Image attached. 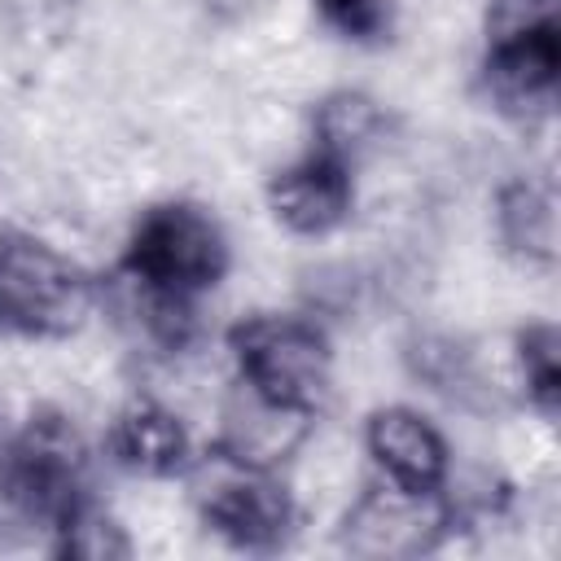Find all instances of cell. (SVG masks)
<instances>
[{
	"label": "cell",
	"mask_w": 561,
	"mask_h": 561,
	"mask_svg": "<svg viewBox=\"0 0 561 561\" xmlns=\"http://www.w3.org/2000/svg\"><path fill=\"white\" fill-rule=\"evenodd\" d=\"M101 302L96 276L31 228H0V333L26 342L75 337Z\"/></svg>",
	"instance_id": "6da1fadb"
},
{
	"label": "cell",
	"mask_w": 561,
	"mask_h": 561,
	"mask_svg": "<svg viewBox=\"0 0 561 561\" xmlns=\"http://www.w3.org/2000/svg\"><path fill=\"white\" fill-rule=\"evenodd\" d=\"M232 267V241L219 215L193 197H162L149 202L123 241L118 276L131 285L202 298L210 294Z\"/></svg>",
	"instance_id": "7a4b0ae2"
},
{
	"label": "cell",
	"mask_w": 561,
	"mask_h": 561,
	"mask_svg": "<svg viewBox=\"0 0 561 561\" xmlns=\"http://www.w3.org/2000/svg\"><path fill=\"white\" fill-rule=\"evenodd\" d=\"M184 482L197 522L237 552H276L302 522L280 469L237 460L215 443L193 456Z\"/></svg>",
	"instance_id": "3957f363"
},
{
	"label": "cell",
	"mask_w": 561,
	"mask_h": 561,
	"mask_svg": "<svg viewBox=\"0 0 561 561\" xmlns=\"http://www.w3.org/2000/svg\"><path fill=\"white\" fill-rule=\"evenodd\" d=\"M232 377L280 403L320 408L333 394V342L311 311H254L228 329Z\"/></svg>",
	"instance_id": "277c9868"
},
{
	"label": "cell",
	"mask_w": 561,
	"mask_h": 561,
	"mask_svg": "<svg viewBox=\"0 0 561 561\" xmlns=\"http://www.w3.org/2000/svg\"><path fill=\"white\" fill-rule=\"evenodd\" d=\"M456 508L447 486L416 491L386 478L359 482L337 513V543L364 561H412L438 552L456 535Z\"/></svg>",
	"instance_id": "5b68a950"
},
{
	"label": "cell",
	"mask_w": 561,
	"mask_h": 561,
	"mask_svg": "<svg viewBox=\"0 0 561 561\" xmlns=\"http://www.w3.org/2000/svg\"><path fill=\"white\" fill-rule=\"evenodd\" d=\"M0 478L48 522V530H57V522L92 495V451L83 430L53 403L35 408L0 443Z\"/></svg>",
	"instance_id": "8992f818"
},
{
	"label": "cell",
	"mask_w": 561,
	"mask_h": 561,
	"mask_svg": "<svg viewBox=\"0 0 561 561\" xmlns=\"http://www.w3.org/2000/svg\"><path fill=\"white\" fill-rule=\"evenodd\" d=\"M263 202L289 237L320 241V237H333L337 228L351 224V215H355V171L316 153V149H302L267 175Z\"/></svg>",
	"instance_id": "52a82bcc"
},
{
	"label": "cell",
	"mask_w": 561,
	"mask_h": 561,
	"mask_svg": "<svg viewBox=\"0 0 561 561\" xmlns=\"http://www.w3.org/2000/svg\"><path fill=\"white\" fill-rule=\"evenodd\" d=\"M311 430H316V412L259 394L254 386L232 377L215 399L210 443L232 451L237 460H250L263 469H289L294 451L307 443Z\"/></svg>",
	"instance_id": "ba28073f"
},
{
	"label": "cell",
	"mask_w": 561,
	"mask_h": 561,
	"mask_svg": "<svg viewBox=\"0 0 561 561\" xmlns=\"http://www.w3.org/2000/svg\"><path fill=\"white\" fill-rule=\"evenodd\" d=\"M478 83L486 101L517 127H535L552 118L557 83H561V26L486 44Z\"/></svg>",
	"instance_id": "9c48e42d"
},
{
	"label": "cell",
	"mask_w": 561,
	"mask_h": 561,
	"mask_svg": "<svg viewBox=\"0 0 561 561\" xmlns=\"http://www.w3.org/2000/svg\"><path fill=\"white\" fill-rule=\"evenodd\" d=\"M359 447L377 478L434 491L451 482V443L447 434L412 403H381L364 416Z\"/></svg>",
	"instance_id": "30bf717a"
},
{
	"label": "cell",
	"mask_w": 561,
	"mask_h": 561,
	"mask_svg": "<svg viewBox=\"0 0 561 561\" xmlns=\"http://www.w3.org/2000/svg\"><path fill=\"white\" fill-rule=\"evenodd\" d=\"M105 451L110 460L145 482H171L184 478V469L193 465L197 447L193 434L180 416L175 403H167L162 394H131L105 425Z\"/></svg>",
	"instance_id": "8fae6325"
},
{
	"label": "cell",
	"mask_w": 561,
	"mask_h": 561,
	"mask_svg": "<svg viewBox=\"0 0 561 561\" xmlns=\"http://www.w3.org/2000/svg\"><path fill=\"white\" fill-rule=\"evenodd\" d=\"M390 131H394L390 110L364 88H329L307 114V149L351 171L381 158L390 145Z\"/></svg>",
	"instance_id": "7c38bea8"
},
{
	"label": "cell",
	"mask_w": 561,
	"mask_h": 561,
	"mask_svg": "<svg viewBox=\"0 0 561 561\" xmlns=\"http://www.w3.org/2000/svg\"><path fill=\"white\" fill-rule=\"evenodd\" d=\"M495 237L504 254L526 272L557 267V184L548 175H508L495 184Z\"/></svg>",
	"instance_id": "4fadbf2b"
},
{
	"label": "cell",
	"mask_w": 561,
	"mask_h": 561,
	"mask_svg": "<svg viewBox=\"0 0 561 561\" xmlns=\"http://www.w3.org/2000/svg\"><path fill=\"white\" fill-rule=\"evenodd\" d=\"M513 351V377H517V403L557 416L561 403V337L552 320H526L522 329L508 333Z\"/></svg>",
	"instance_id": "5bb4252c"
},
{
	"label": "cell",
	"mask_w": 561,
	"mask_h": 561,
	"mask_svg": "<svg viewBox=\"0 0 561 561\" xmlns=\"http://www.w3.org/2000/svg\"><path fill=\"white\" fill-rule=\"evenodd\" d=\"M57 557H79V561H127L136 552V539L131 530L110 513L101 508L92 495L79 500L53 530V543H48Z\"/></svg>",
	"instance_id": "9a60e30c"
},
{
	"label": "cell",
	"mask_w": 561,
	"mask_h": 561,
	"mask_svg": "<svg viewBox=\"0 0 561 561\" xmlns=\"http://www.w3.org/2000/svg\"><path fill=\"white\" fill-rule=\"evenodd\" d=\"M311 9L351 44H381L394 31V0H311Z\"/></svg>",
	"instance_id": "2e32d148"
},
{
	"label": "cell",
	"mask_w": 561,
	"mask_h": 561,
	"mask_svg": "<svg viewBox=\"0 0 561 561\" xmlns=\"http://www.w3.org/2000/svg\"><path fill=\"white\" fill-rule=\"evenodd\" d=\"M561 26V0H486L482 9V39H517L530 31H557Z\"/></svg>",
	"instance_id": "e0dca14e"
},
{
	"label": "cell",
	"mask_w": 561,
	"mask_h": 561,
	"mask_svg": "<svg viewBox=\"0 0 561 561\" xmlns=\"http://www.w3.org/2000/svg\"><path fill=\"white\" fill-rule=\"evenodd\" d=\"M79 0H0V18L22 39H57L61 26L75 18Z\"/></svg>",
	"instance_id": "ac0fdd59"
},
{
	"label": "cell",
	"mask_w": 561,
	"mask_h": 561,
	"mask_svg": "<svg viewBox=\"0 0 561 561\" xmlns=\"http://www.w3.org/2000/svg\"><path fill=\"white\" fill-rule=\"evenodd\" d=\"M280 0H202L206 18L215 26H254L259 18H267Z\"/></svg>",
	"instance_id": "d6986e66"
}]
</instances>
